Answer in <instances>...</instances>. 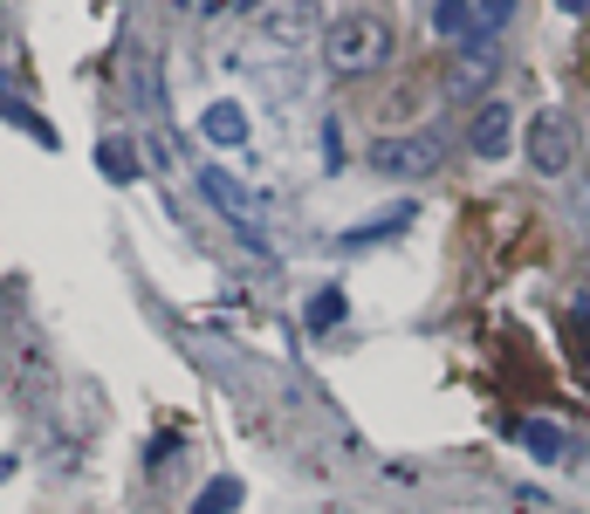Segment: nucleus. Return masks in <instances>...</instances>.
<instances>
[{"label":"nucleus","mask_w":590,"mask_h":514,"mask_svg":"<svg viewBox=\"0 0 590 514\" xmlns=\"http://www.w3.org/2000/svg\"><path fill=\"white\" fill-rule=\"evenodd\" d=\"M570 220L583 226V241H590V186H570Z\"/></svg>","instance_id":"nucleus-17"},{"label":"nucleus","mask_w":590,"mask_h":514,"mask_svg":"<svg viewBox=\"0 0 590 514\" xmlns=\"http://www.w3.org/2000/svg\"><path fill=\"white\" fill-rule=\"evenodd\" d=\"M495 69H501V48H495V35L460 42V62H453V75H447V96H481L487 83H495Z\"/></svg>","instance_id":"nucleus-5"},{"label":"nucleus","mask_w":590,"mask_h":514,"mask_svg":"<svg viewBox=\"0 0 590 514\" xmlns=\"http://www.w3.org/2000/svg\"><path fill=\"white\" fill-rule=\"evenodd\" d=\"M516 440H522L535 459H563V432H556L549 419H522V425H516Z\"/></svg>","instance_id":"nucleus-13"},{"label":"nucleus","mask_w":590,"mask_h":514,"mask_svg":"<svg viewBox=\"0 0 590 514\" xmlns=\"http://www.w3.org/2000/svg\"><path fill=\"white\" fill-rule=\"evenodd\" d=\"M344 308H350L344 289H316V302H310V329H337V323H344Z\"/></svg>","instance_id":"nucleus-15"},{"label":"nucleus","mask_w":590,"mask_h":514,"mask_svg":"<svg viewBox=\"0 0 590 514\" xmlns=\"http://www.w3.org/2000/svg\"><path fill=\"white\" fill-rule=\"evenodd\" d=\"M447 165V138L440 131H405V138H378L371 144V172H384V178H432Z\"/></svg>","instance_id":"nucleus-2"},{"label":"nucleus","mask_w":590,"mask_h":514,"mask_svg":"<svg viewBox=\"0 0 590 514\" xmlns=\"http://www.w3.org/2000/svg\"><path fill=\"white\" fill-rule=\"evenodd\" d=\"M178 8H193V14H220L227 0H178Z\"/></svg>","instance_id":"nucleus-18"},{"label":"nucleus","mask_w":590,"mask_h":514,"mask_svg":"<svg viewBox=\"0 0 590 514\" xmlns=\"http://www.w3.org/2000/svg\"><path fill=\"white\" fill-rule=\"evenodd\" d=\"M474 14H481V35H501L516 21V0H474Z\"/></svg>","instance_id":"nucleus-16"},{"label":"nucleus","mask_w":590,"mask_h":514,"mask_svg":"<svg viewBox=\"0 0 590 514\" xmlns=\"http://www.w3.org/2000/svg\"><path fill=\"white\" fill-rule=\"evenodd\" d=\"M432 35H440V42H474L481 35L474 0H432Z\"/></svg>","instance_id":"nucleus-8"},{"label":"nucleus","mask_w":590,"mask_h":514,"mask_svg":"<svg viewBox=\"0 0 590 514\" xmlns=\"http://www.w3.org/2000/svg\"><path fill=\"white\" fill-rule=\"evenodd\" d=\"M234 507H241V480L234 474L207 480V487H199V501H193V514H234Z\"/></svg>","instance_id":"nucleus-12"},{"label":"nucleus","mask_w":590,"mask_h":514,"mask_svg":"<svg viewBox=\"0 0 590 514\" xmlns=\"http://www.w3.org/2000/svg\"><path fill=\"white\" fill-rule=\"evenodd\" d=\"M508 144H516V110L508 103H481L467 124V151L474 159H508Z\"/></svg>","instance_id":"nucleus-6"},{"label":"nucleus","mask_w":590,"mask_h":514,"mask_svg":"<svg viewBox=\"0 0 590 514\" xmlns=\"http://www.w3.org/2000/svg\"><path fill=\"white\" fill-rule=\"evenodd\" d=\"M199 192H207V199L220 206V213H227V220L241 226V241H247L254 254H268V241H262V226H254V213H262V199H254V192H241V178H234V172H220V165H207V172H199Z\"/></svg>","instance_id":"nucleus-4"},{"label":"nucleus","mask_w":590,"mask_h":514,"mask_svg":"<svg viewBox=\"0 0 590 514\" xmlns=\"http://www.w3.org/2000/svg\"><path fill=\"white\" fill-rule=\"evenodd\" d=\"M275 35H310L316 28V0H275Z\"/></svg>","instance_id":"nucleus-14"},{"label":"nucleus","mask_w":590,"mask_h":514,"mask_svg":"<svg viewBox=\"0 0 590 514\" xmlns=\"http://www.w3.org/2000/svg\"><path fill=\"white\" fill-rule=\"evenodd\" d=\"M384 56H392V28H384L378 14H344V21L323 28L329 75H371V69H384Z\"/></svg>","instance_id":"nucleus-1"},{"label":"nucleus","mask_w":590,"mask_h":514,"mask_svg":"<svg viewBox=\"0 0 590 514\" xmlns=\"http://www.w3.org/2000/svg\"><path fill=\"white\" fill-rule=\"evenodd\" d=\"M0 117H8V124H21V131H28L35 144H48V151H56V124H48L42 110H28V103L14 96V83H0Z\"/></svg>","instance_id":"nucleus-11"},{"label":"nucleus","mask_w":590,"mask_h":514,"mask_svg":"<svg viewBox=\"0 0 590 514\" xmlns=\"http://www.w3.org/2000/svg\"><path fill=\"white\" fill-rule=\"evenodd\" d=\"M96 165H104V178H117V186H131V178L144 172V151L131 138H104L96 144Z\"/></svg>","instance_id":"nucleus-10"},{"label":"nucleus","mask_w":590,"mask_h":514,"mask_svg":"<svg viewBox=\"0 0 590 514\" xmlns=\"http://www.w3.org/2000/svg\"><path fill=\"white\" fill-rule=\"evenodd\" d=\"M556 8L570 14V21H583V14H590V0H556Z\"/></svg>","instance_id":"nucleus-19"},{"label":"nucleus","mask_w":590,"mask_h":514,"mask_svg":"<svg viewBox=\"0 0 590 514\" xmlns=\"http://www.w3.org/2000/svg\"><path fill=\"white\" fill-rule=\"evenodd\" d=\"M199 131H207V144H220V151H234V144H247V131H254V124H247V110H241V103H207V117H199Z\"/></svg>","instance_id":"nucleus-7"},{"label":"nucleus","mask_w":590,"mask_h":514,"mask_svg":"<svg viewBox=\"0 0 590 514\" xmlns=\"http://www.w3.org/2000/svg\"><path fill=\"white\" fill-rule=\"evenodd\" d=\"M405 226H413V206H392V213H378V220H357V226H344V247H378V241L405 234Z\"/></svg>","instance_id":"nucleus-9"},{"label":"nucleus","mask_w":590,"mask_h":514,"mask_svg":"<svg viewBox=\"0 0 590 514\" xmlns=\"http://www.w3.org/2000/svg\"><path fill=\"white\" fill-rule=\"evenodd\" d=\"M522 144H529V165L543 172V178H563V172H570V159H577V124L563 117V110H535Z\"/></svg>","instance_id":"nucleus-3"}]
</instances>
